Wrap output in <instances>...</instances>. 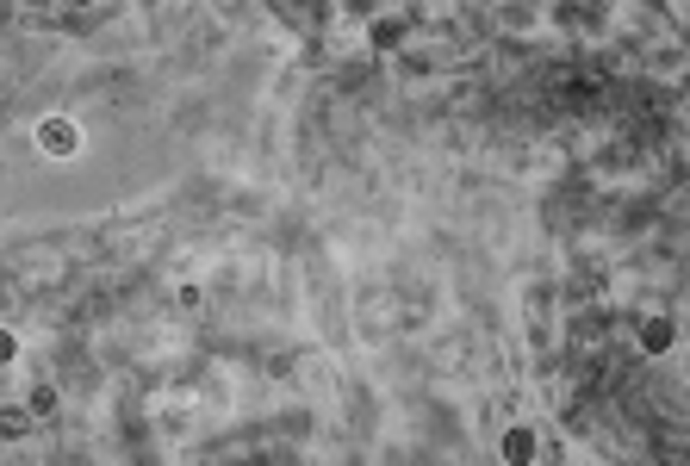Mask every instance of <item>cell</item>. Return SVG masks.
Segmentation results:
<instances>
[{
  "mask_svg": "<svg viewBox=\"0 0 690 466\" xmlns=\"http://www.w3.org/2000/svg\"><path fill=\"white\" fill-rule=\"evenodd\" d=\"M38 143H44L50 156H75V143H81V131H75L69 119H50V125L38 131Z\"/></svg>",
  "mask_w": 690,
  "mask_h": 466,
  "instance_id": "1",
  "label": "cell"
},
{
  "mask_svg": "<svg viewBox=\"0 0 690 466\" xmlns=\"http://www.w3.org/2000/svg\"><path fill=\"white\" fill-rule=\"evenodd\" d=\"M504 454H510V461H529V454H535V442H529V429H510V442H504Z\"/></svg>",
  "mask_w": 690,
  "mask_h": 466,
  "instance_id": "2",
  "label": "cell"
},
{
  "mask_svg": "<svg viewBox=\"0 0 690 466\" xmlns=\"http://www.w3.org/2000/svg\"><path fill=\"white\" fill-rule=\"evenodd\" d=\"M0 361H13V336L0 330Z\"/></svg>",
  "mask_w": 690,
  "mask_h": 466,
  "instance_id": "3",
  "label": "cell"
}]
</instances>
